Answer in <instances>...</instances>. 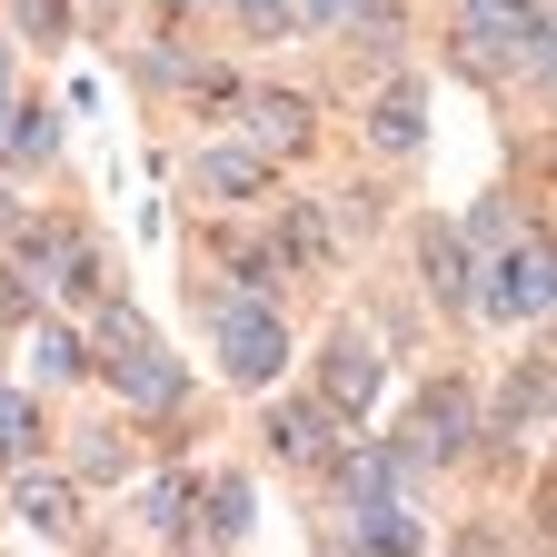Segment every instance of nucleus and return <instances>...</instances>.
Wrapping results in <instances>:
<instances>
[{"instance_id":"obj_6","label":"nucleus","mask_w":557,"mask_h":557,"mask_svg":"<svg viewBox=\"0 0 557 557\" xmlns=\"http://www.w3.org/2000/svg\"><path fill=\"white\" fill-rule=\"evenodd\" d=\"M329 438H338V408H329V398H278L269 429H259V448H269L278 468H319Z\"/></svg>"},{"instance_id":"obj_25","label":"nucleus","mask_w":557,"mask_h":557,"mask_svg":"<svg viewBox=\"0 0 557 557\" xmlns=\"http://www.w3.org/2000/svg\"><path fill=\"white\" fill-rule=\"evenodd\" d=\"M11 11H21V30H50V21H60V0H11Z\"/></svg>"},{"instance_id":"obj_22","label":"nucleus","mask_w":557,"mask_h":557,"mask_svg":"<svg viewBox=\"0 0 557 557\" xmlns=\"http://www.w3.org/2000/svg\"><path fill=\"white\" fill-rule=\"evenodd\" d=\"M81 369H90V348L70 338V329H30V379H40V388H60V379H81Z\"/></svg>"},{"instance_id":"obj_4","label":"nucleus","mask_w":557,"mask_h":557,"mask_svg":"<svg viewBox=\"0 0 557 557\" xmlns=\"http://www.w3.org/2000/svg\"><path fill=\"white\" fill-rule=\"evenodd\" d=\"M100 369H110V388H120V418H170V408L189 398V359H170L160 338L129 348V359H100Z\"/></svg>"},{"instance_id":"obj_14","label":"nucleus","mask_w":557,"mask_h":557,"mask_svg":"<svg viewBox=\"0 0 557 557\" xmlns=\"http://www.w3.org/2000/svg\"><path fill=\"white\" fill-rule=\"evenodd\" d=\"M70 478H81V487L129 478V438H120V418H90V429H70Z\"/></svg>"},{"instance_id":"obj_23","label":"nucleus","mask_w":557,"mask_h":557,"mask_svg":"<svg viewBox=\"0 0 557 557\" xmlns=\"http://www.w3.org/2000/svg\"><path fill=\"white\" fill-rule=\"evenodd\" d=\"M90 348H100V359H129V348H150V319H139L129 299H100V329H90ZM90 359V369H100Z\"/></svg>"},{"instance_id":"obj_2","label":"nucleus","mask_w":557,"mask_h":557,"mask_svg":"<svg viewBox=\"0 0 557 557\" xmlns=\"http://www.w3.org/2000/svg\"><path fill=\"white\" fill-rule=\"evenodd\" d=\"M468 299H478L487 319H508V329H518V319L537 329V319H547V239H537V230H528V239H498Z\"/></svg>"},{"instance_id":"obj_7","label":"nucleus","mask_w":557,"mask_h":557,"mask_svg":"<svg viewBox=\"0 0 557 557\" xmlns=\"http://www.w3.org/2000/svg\"><path fill=\"white\" fill-rule=\"evenodd\" d=\"M239 139L259 160H299L309 150V100L299 90H239Z\"/></svg>"},{"instance_id":"obj_10","label":"nucleus","mask_w":557,"mask_h":557,"mask_svg":"<svg viewBox=\"0 0 557 557\" xmlns=\"http://www.w3.org/2000/svg\"><path fill=\"white\" fill-rule=\"evenodd\" d=\"M329 30L348 40V60H369V70H388V60H398V40H408V21H398V0H348V11H338Z\"/></svg>"},{"instance_id":"obj_16","label":"nucleus","mask_w":557,"mask_h":557,"mask_svg":"<svg viewBox=\"0 0 557 557\" xmlns=\"http://www.w3.org/2000/svg\"><path fill=\"white\" fill-rule=\"evenodd\" d=\"M338 498H348V508L398 498V448H348V458H338Z\"/></svg>"},{"instance_id":"obj_1","label":"nucleus","mask_w":557,"mask_h":557,"mask_svg":"<svg viewBox=\"0 0 557 557\" xmlns=\"http://www.w3.org/2000/svg\"><path fill=\"white\" fill-rule=\"evenodd\" d=\"M199 329L209 348H220V379L230 388H278V369H289V319H278V299H249V289H199Z\"/></svg>"},{"instance_id":"obj_18","label":"nucleus","mask_w":557,"mask_h":557,"mask_svg":"<svg viewBox=\"0 0 557 557\" xmlns=\"http://www.w3.org/2000/svg\"><path fill=\"white\" fill-rule=\"evenodd\" d=\"M199 498H209V547H239L249 537V478H199Z\"/></svg>"},{"instance_id":"obj_28","label":"nucleus","mask_w":557,"mask_h":557,"mask_svg":"<svg viewBox=\"0 0 557 557\" xmlns=\"http://www.w3.org/2000/svg\"><path fill=\"white\" fill-rule=\"evenodd\" d=\"M160 11H199V0H160Z\"/></svg>"},{"instance_id":"obj_19","label":"nucleus","mask_w":557,"mask_h":557,"mask_svg":"<svg viewBox=\"0 0 557 557\" xmlns=\"http://www.w3.org/2000/svg\"><path fill=\"white\" fill-rule=\"evenodd\" d=\"M0 150H11L21 170H50L60 160V120L50 110H11V120H0Z\"/></svg>"},{"instance_id":"obj_26","label":"nucleus","mask_w":557,"mask_h":557,"mask_svg":"<svg viewBox=\"0 0 557 557\" xmlns=\"http://www.w3.org/2000/svg\"><path fill=\"white\" fill-rule=\"evenodd\" d=\"M21 110V70H11V50H0V120Z\"/></svg>"},{"instance_id":"obj_13","label":"nucleus","mask_w":557,"mask_h":557,"mask_svg":"<svg viewBox=\"0 0 557 557\" xmlns=\"http://www.w3.org/2000/svg\"><path fill=\"white\" fill-rule=\"evenodd\" d=\"M11 508H21L30 537H70L81 528V487L70 478H11Z\"/></svg>"},{"instance_id":"obj_8","label":"nucleus","mask_w":557,"mask_h":557,"mask_svg":"<svg viewBox=\"0 0 557 557\" xmlns=\"http://www.w3.org/2000/svg\"><path fill=\"white\" fill-rule=\"evenodd\" d=\"M180 180H189V199H220V209H230V199H259V189H269V160L249 150V139H239V150H189Z\"/></svg>"},{"instance_id":"obj_15","label":"nucleus","mask_w":557,"mask_h":557,"mask_svg":"<svg viewBox=\"0 0 557 557\" xmlns=\"http://www.w3.org/2000/svg\"><path fill=\"white\" fill-rule=\"evenodd\" d=\"M189 508H199V478L189 468H170V478L139 487V528H150V537H189Z\"/></svg>"},{"instance_id":"obj_21","label":"nucleus","mask_w":557,"mask_h":557,"mask_svg":"<svg viewBox=\"0 0 557 557\" xmlns=\"http://www.w3.org/2000/svg\"><path fill=\"white\" fill-rule=\"evenodd\" d=\"M278 278H289V249L230 239V289H249V299H278Z\"/></svg>"},{"instance_id":"obj_20","label":"nucleus","mask_w":557,"mask_h":557,"mask_svg":"<svg viewBox=\"0 0 557 557\" xmlns=\"http://www.w3.org/2000/svg\"><path fill=\"white\" fill-rule=\"evenodd\" d=\"M40 438H50L40 398L30 388H0V458H40Z\"/></svg>"},{"instance_id":"obj_11","label":"nucleus","mask_w":557,"mask_h":557,"mask_svg":"<svg viewBox=\"0 0 557 557\" xmlns=\"http://www.w3.org/2000/svg\"><path fill=\"white\" fill-rule=\"evenodd\" d=\"M487 438L498 448H518V438H547V348L508 379V398H498V418H487Z\"/></svg>"},{"instance_id":"obj_12","label":"nucleus","mask_w":557,"mask_h":557,"mask_svg":"<svg viewBox=\"0 0 557 557\" xmlns=\"http://www.w3.org/2000/svg\"><path fill=\"white\" fill-rule=\"evenodd\" d=\"M418 269H429V299H438V309H468V289H478L468 230H429V239H418Z\"/></svg>"},{"instance_id":"obj_27","label":"nucleus","mask_w":557,"mask_h":557,"mask_svg":"<svg viewBox=\"0 0 557 557\" xmlns=\"http://www.w3.org/2000/svg\"><path fill=\"white\" fill-rule=\"evenodd\" d=\"M299 11H309V21H319V30H329V21H338V11H348V0H299Z\"/></svg>"},{"instance_id":"obj_3","label":"nucleus","mask_w":557,"mask_h":557,"mask_svg":"<svg viewBox=\"0 0 557 557\" xmlns=\"http://www.w3.org/2000/svg\"><path fill=\"white\" fill-rule=\"evenodd\" d=\"M468 438H478V408H468L458 379H438L429 398H418L408 438H398V468H448V458H468Z\"/></svg>"},{"instance_id":"obj_24","label":"nucleus","mask_w":557,"mask_h":557,"mask_svg":"<svg viewBox=\"0 0 557 557\" xmlns=\"http://www.w3.org/2000/svg\"><path fill=\"white\" fill-rule=\"evenodd\" d=\"M230 21H239L249 40H299V30H309L299 0H230Z\"/></svg>"},{"instance_id":"obj_5","label":"nucleus","mask_w":557,"mask_h":557,"mask_svg":"<svg viewBox=\"0 0 557 557\" xmlns=\"http://www.w3.org/2000/svg\"><path fill=\"white\" fill-rule=\"evenodd\" d=\"M319 398H329L338 418H359V408L379 398V338H369L359 319H348V329L329 338V359H319Z\"/></svg>"},{"instance_id":"obj_9","label":"nucleus","mask_w":557,"mask_h":557,"mask_svg":"<svg viewBox=\"0 0 557 557\" xmlns=\"http://www.w3.org/2000/svg\"><path fill=\"white\" fill-rule=\"evenodd\" d=\"M418 139H429V90H418V81H388V90L369 100V150L408 160Z\"/></svg>"},{"instance_id":"obj_17","label":"nucleus","mask_w":557,"mask_h":557,"mask_svg":"<svg viewBox=\"0 0 557 557\" xmlns=\"http://www.w3.org/2000/svg\"><path fill=\"white\" fill-rule=\"evenodd\" d=\"M278 249L309 259V269H338V239H329V220H319L309 199H278Z\"/></svg>"}]
</instances>
